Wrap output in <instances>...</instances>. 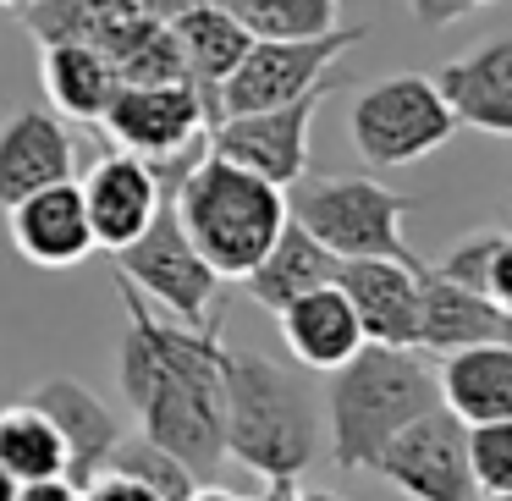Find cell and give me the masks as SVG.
Returning <instances> with one entry per match:
<instances>
[{
	"instance_id": "obj_6",
	"label": "cell",
	"mask_w": 512,
	"mask_h": 501,
	"mask_svg": "<svg viewBox=\"0 0 512 501\" xmlns=\"http://www.w3.org/2000/svg\"><path fill=\"white\" fill-rule=\"evenodd\" d=\"M457 133L452 105L441 100L435 78L424 72H397L369 89H358L353 111H347V138H353L358 160L375 171H397L413 160H430L446 149Z\"/></svg>"
},
{
	"instance_id": "obj_17",
	"label": "cell",
	"mask_w": 512,
	"mask_h": 501,
	"mask_svg": "<svg viewBox=\"0 0 512 501\" xmlns=\"http://www.w3.org/2000/svg\"><path fill=\"white\" fill-rule=\"evenodd\" d=\"M72 166H78V144L56 111L28 105L0 122V210H12L17 199L50 182H67Z\"/></svg>"
},
{
	"instance_id": "obj_37",
	"label": "cell",
	"mask_w": 512,
	"mask_h": 501,
	"mask_svg": "<svg viewBox=\"0 0 512 501\" xmlns=\"http://www.w3.org/2000/svg\"><path fill=\"white\" fill-rule=\"evenodd\" d=\"M303 501H342V496H331V490H303Z\"/></svg>"
},
{
	"instance_id": "obj_33",
	"label": "cell",
	"mask_w": 512,
	"mask_h": 501,
	"mask_svg": "<svg viewBox=\"0 0 512 501\" xmlns=\"http://www.w3.org/2000/svg\"><path fill=\"white\" fill-rule=\"evenodd\" d=\"M17 501H83V485H72L67 474L34 479V485H17Z\"/></svg>"
},
{
	"instance_id": "obj_7",
	"label": "cell",
	"mask_w": 512,
	"mask_h": 501,
	"mask_svg": "<svg viewBox=\"0 0 512 501\" xmlns=\"http://www.w3.org/2000/svg\"><path fill=\"white\" fill-rule=\"evenodd\" d=\"M116 259V276L133 292H144L160 314L182 325H215V292H221V276L204 265V254L188 243L177 210H171V193L160 199L155 221L133 237Z\"/></svg>"
},
{
	"instance_id": "obj_23",
	"label": "cell",
	"mask_w": 512,
	"mask_h": 501,
	"mask_svg": "<svg viewBox=\"0 0 512 501\" xmlns=\"http://www.w3.org/2000/svg\"><path fill=\"white\" fill-rule=\"evenodd\" d=\"M336 265H342V259H336L331 248H320V243H314V237L287 215V226H281L276 243L265 248V259H259V265L243 276V287H248V298H254L259 309L276 314V309H287L292 298H303V292L336 281Z\"/></svg>"
},
{
	"instance_id": "obj_9",
	"label": "cell",
	"mask_w": 512,
	"mask_h": 501,
	"mask_svg": "<svg viewBox=\"0 0 512 501\" xmlns=\"http://www.w3.org/2000/svg\"><path fill=\"white\" fill-rule=\"evenodd\" d=\"M353 45H364V28H342V23L325 28V34H309V39H248L243 61L221 83V116L270 111V105L298 100L325 72H336V61Z\"/></svg>"
},
{
	"instance_id": "obj_18",
	"label": "cell",
	"mask_w": 512,
	"mask_h": 501,
	"mask_svg": "<svg viewBox=\"0 0 512 501\" xmlns=\"http://www.w3.org/2000/svg\"><path fill=\"white\" fill-rule=\"evenodd\" d=\"M512 347V314L496 309L485 292L457 287L435 276L430 265L419 270V353H457V347Z\"/></svg>"
},
{
	"instance_id": "obj_38",
	"label": "cell",
	"mask_w": 512,
	"mask_h": 501,
	"mask_svg": "<svg viewBox=\"0 0 512 501\" xmlns=\"http://www.w3.org/2000/svg\"><path fill=\"white\" fill-rule=\"evenodd\" d=\"M501 232H512V210H507V221H501Z\"/></svg>"
},
{
	"instance_id": "obj_36",
	"label": "cell",
	"mask_w": 512,
	"mask_h": 501,
	"mask_svg": "<svg viewBox=\"0 0 512 501\" xmlns=\"http://www.w3.org/2000/svg\"><path fill=\"white\" fill-rule=\"evenodd\" d=\"M0 6H6V12H17V17H23L28 6H39V0H0Z\"/></svg>"
},
{
	"instance_id": "obj_4",
	"label": "cell",
	"mask_w": 512,
	"mask_h": 501,
	"mask_svg": "<svg viewBox=\"0 0 512 501\" xmlns=\"http://www.w3.org/2000/svg\"><path fill=\"white\" fill-rule=\"evenodd\" d=\"M171 210L215 276L243 281L287 226V188L204 149L171 188Z\"/></svg>"
},
{
	"instance_id": "obj_15",
	"label": "cell",
	"mask_w": 512,
	"mask_h": 501,
	"mask_svg": "<svg viewBox=\"0 0 512 501\" xmlns=\"http://www.w3.org/2000/svg\"><path fill=\"white\" fill-rule=\"evenodd\" d=\"M419 270L402 259H342L336 287L347 292L364 342L380 347H419Z\"/></svg>"
},
{
	"instance_id": "obj_30",
	"label": "cell",
	"mask_w": 512,
	"mask_h": 501,
	"mask_svg": "<svg viewBox=\"0 0 512 501\" xmlns=\"http://www.w3.org/2000/svg\"><path fill=\"white\" fill-rule=\"evenodd\" d=\"M479 292H485L496 309L512 314V232L496 237V248H490V259H485V281H479Z\"/></svg>"
},
{
	"instance_id": "obj_3",
	"label": "cell",
	"mask_w": 512,
	"mask_h": 501,
	"mask_svg": "<svg viewBox=\"0 0 512 501\" xmlns=\"http://www.w3.org/2000/svg\"><path fill=\"white\" fill-rule=\"evenodd\" d=\"M435 364L419 347L364 342L325 386V452L336 468H375L386 441L424 408H435Z\"/></svg>"
},
{
	"instance_id": "obj_27",
	"label": "cell",
	"mask_w": 512,
	"mask_h": 501,
	"mask_svg": "<svg viewBox=\"0 0 512 501\" xmlns=\"http://www.w3.org/2000/svg\"><path fill=\"white\" fill-rule=\"evenodd\" d=\"M111 474L138 479L144 490H155L160 501H188L193 490L204 485L182 457H171L166 446H155L149 435H122V446L111 452Z\"/></svg>"
},
{
	"instance_id": "obj_35",
	"label": "cell",
	"mask_w": 512,
	"mask_h": 501,
	"mask_svg": "<svg viewBox=\"0 0 512 501\" xmlns=\"http://www.w3.org/2000/svg\"><path fill=\"white\" fill-rule=\"evenodd\" d=\"M0 501H17V479L6 474V468H0Z\"/></svg>"
},
{
	"instance_id": "obj_19",
	"label": "cell",
	"mask_w": 512,
	"mask_h": 501,
	"mask_svg": "<svg viewBox=\"0 0 512 501\" xmlns=\"http://www.w3.org/2000/svg\"><path fill=\"white\" fill-rule=\"evenodd\" d=\"M276 325H281L287 353L298 358L303 369H314V375L342 369L347 358L364 347V325H358L353 303H347V292L336 287V281H325V287L292 298L287 309H276Z\"/></svg>"
},
{
	"instance_id": "obj_26",
	"label": "cell",
	"mask_w": 512,
	"mask_h": 501,
	"mask_svg": "<svg viewBox=\"0 0 512 501\" xmlns=\"http://www.w3.org/2000/svg\"><path fill=\"white\" fill-rule=\"evenodd\" d=\"M232 23H243L248 39H309L342 23V0H210Z\"/></svg>"
},
{
	"instance_id": "obj_13",
	"label": "cell",
	"mask_w": 512,
	"mask_h": 501,
	"mask_svg": "<svg viewBox=\"0 0 512 501\" xmlns=\"http://www.w3.org/2000/svg\"><path fill=\"white\" fill-rule=\"evenodd\" d=\"M23 402H34V408L61 430L72 485H89V479H100L105 468H111V452L122 446L127 424L100 391H89L83 380H72V375H50V380H39Z\"/></svg>"
},
{
	"instance_id": "obj_28",
	"label": "cell",
	"mask_w": 512,
	"mask_h": 501,
	"mask_svg": "<svg viewBox=\"0 0 512 501\" xmlns=\"http://www.w3.org/2000/svg\"><path fill=\"white\" fill-rule=\"evenodd\" d=\"M468 474H474V496H507L512 490V419L496 424H468Z\"/></svg>"
},
{
	"instance_id": "obj_14",
	"label": "cell",
	"mask_w": 512,
	"mask_h": 501,
	"mask_svg": "<svg viewBox=\"0 0 512 501\" xmlns=\"http://www.w3.org/2000/svg\"><path fill=\"white\" fill-rule=\"evenodd\" d=\"M6 237L12 248L39 270H72L94 254V232H89V210H83L78 182H50V188L28 193L6 210Z\"/></svg>"
},
{
	"instance_id": "obj_31",
	"label": "cell",
	"mask_w": 512,
	"mask_h": 501,
	"mask_svg": "<svg viewBox=\"0 0 512 501\" xmlns=\"http://www.w3.org/2000/svg\"><path fill=\"white\" fill-rule=\"evenodd\" d=\"M83 501H160V496H155V490H144L138 479L111 474V468H105L100 479H89V485H83Z\"/></svg>"
},
{
	"instance_id": "obj_5",
	"label": "cell",
	"mask_w": 512,
	"mask_h": 501,
	"mask_svg": "<svg viewBox=\"0 0 512 501\" xmlns=\"http://www.w3.org/2000/svg\"><path fill=\"white\" fill-rule=\"evenodd\" d=\"M287 215L336 259L424 265L402 232V221L413 215V199L375 177H298L287 193Z\"/></svg>"
},
{
	"instance_id": "obj_21",
	"label": "cell",
	"mask_w": 512,
	"mask_h": 501,
	"mask_svg": "<svg viewBox=\"0 0 512 501\" xmlns=\"http://www.w3.org/2000/svg\"><path fill=\"white\" fill-rule=\"evenodd\" d=\"M39 83H45V100L61 122H89L100 127L105 105L116 100L122 78H116L111 56L100 45H83V39H61V45H39Z\"/></svg>"
},
{
	"instance_id": "obj_24",
	"label": "cell",
	"mask_w": 512,
	"mask_h": 501,
	"mask_svg": "<svg viewBox=\"0 0 512 501\" xmlns=\"http://www.w3.org/2000/svg\"><path fill=\"white\" fill-rule=\"evenodd\" d=\"M188 0H39L23 12V28L39 45H61V39H83V45H105L116 28L138 23V17H177Z\"/></svg>"
},
{
	"instance_id": "obj_2",
	"label": "cell",
	"mask_w": 512,
	"mask_h": 501,
	"mask_svg": "<svg viewBox=\"0 0 512 501\" xmlns=\"http://www.w3.org/2000/svg\"><path fill=\"white\" fill-rule=\"evenodd\" d=\"M325 452L320 397L298 369L226 347V457L259 479H303Z\"/></svg>"
},
{
	"instance_id": "obj_40",
	"label": "cell",
	"mask_w": 512,
	"mask_h": 501,
	"mask_svg": "<svg viewBox=\"0 0 512 501\" xmlns=\"http://www.w3.org/2000/svg\"><path fill=\"white\" fill-rule=\"evenodd\" d=\"M474 6H490V0H474Z\"/></svg>"
},
{
	"instance_id": "obj_34",
	"label": "cell",
	"mask_w": 512,
	"mask_h": 501,
	"mask_svg": "<svg viewBox=\"0 0 512 501\" xmlns=\"http://www.w3.org/2000/svg\"><path fill=\"white\" fill-rule=\"evenodd\" d=\"M188 501H248V496H237V490H221V485H210V479H204V485L193 490Z\"/></svg>"
},
{
	"instance_id": "obj_11",
	"label": "cell",
	"mask_w": 512,
	"mask_h": 501,
	"mask_svg": "<svg viewBox=\"0 0 512 501\" xmlns=\"http://www.w3.org/2000/svg\"><path fill=\"white\" fill-rule=\"evenodd\" d=\"M100 127L111 133L116 149L160 166V160H177L182 149H199L210 133V116H204L193 83H138V89H116Z\"/></svg>"
},
{
	"instance_id": "obj_16",
	"label": "cell",
	"mask_w": 512,
	"mask_h": 501,
	"mask_svg": "<svg viewBox=\"0 0 512 501\" xmlns=\"http://www.w3.org/2000/svg\"><path fill=\"white\" fill-rule=\"evenodd\" d=\"M435 89L452 105L457 127L485 138H512V34L479 39L435 72Z\"/></svg>"
},
{
	"instance_id": "obj_10",
	"label": "cell",
	"mask_w": 512,
	"mask_h": 501,
	"mask_svg": "<svg viewBox=\"0 0 512 501\" xmlns=\"http://www.w3.org/2000/svg\"><path fill=\"white\" fill-rule=\"evenodd\" d=\"M369 474H380L408 501H479L474 474H468V424L441 402L402 424Z\"/></svg>"
},
{
	"instance_id": "obj_32",
	"label": "cell",
	"mask_w": 512,
	"mask_h": 501,
	"mask_svg": "<svg viewBox=\"0 0 512 501\" xmlns=\"http://www.w3.org/2000/svg\"><path fill=\"white\" fill-rule=\"evenodd\" d=\"M408 12H413V23L419 28H452L457 17H468L474 12V0H408Z\"/></svg>"
},
{
	"instance_id": "obj_39",
	"label": "cell",
	"mask_w": 512,
	"mask_h": 501,
	"mask_svg": "<svg viewBox=\"0 0 512 501\" xmlns=\"http://www.w3.org/2000/svg\"><path fill=\"white\" fill-rule=\"evenodd\" d=\"M490 501H512V490H507V496H490Z\"/></svg>"
},
{
	"instance_id": "obj_22",
	"label": "cell",
	"mask_w": 512,
	"mask_h": 501,
	"mask_svg": "<svg viewBox=\"0 0 512 501\" xmlns=\"http://www.w3.org/2000/svg\"><path fill=\"white\" fill-rule=\"evenodd\" d=\"M441 408L457 413L463 424H496L512 419V347H457L441 353L435 369Z\"/></svg>"
},
{
	"instance_id": "obj_29",
	"label": "cell",
	"mask_w": 512,
	"mask_h": 501,
	"mask_svg": "<svg viewBox=\"0 0 512 501\" xmlns=\"http://www.w3.org/2000/svg\"><path fill=\"white\" fill-rule=\"evenodd\" d=\"M496 237H501V226H485V232L463 237L457 248H446V259H441V265H430V270H435V276H446V281H457V287H474L479 292V281H485V259H490V248H496Z\"/></svg>"
},
{
	"instance_id": "obj_20",
	"label": "cell",
	"mask_w": 512,
	"mask_h": 501,
	"mask_svg": "<svg viewBox=\"0 0 512 501\" xmlns=\"http://www.w3.org/2000/svg\"><path fill=\"white\" fill-rule=\"evenodd\" d=\"M171 34H177V45H182V67H188L193 94H199L204 116H210V127H215L221 122V83L232 78V67L248 50L243 23H232V17H226L221 6H210V0H188V6L171 17Z\"/></svg>"
},
{
	"instance_id": "obj_1",
	"label": "cell",
	"mask_w": 512,
	"mask_h": 501,
	"mask_svg": "<svg viewBox=\"0 0 512 501\" xmlns=\"http://www.w3.org/2000/svg\"><path fill=\"white\" fill-rule=\"evenodd\" d=\"M122 292V353L116 380L138 419V435L166 446L199 479H215L226 463V342L215 325H182L160 314L144 292L116 276Z\"/></svg>"
},
{
	"instance_id": "obj_12",
	"label": "cell",
	"mask_w": 512,
	"mask_h": 501,
	"mask_svg": "<svg viewBox=\"0 0 512 501\" xmlns=\"http://www.w3.org/2000/svg\"><path fill=\"white\" fill-rule=\"evenodd\" d=\"M78 193H83V210H89L94 248L122 254V248L155 221L160 199H166V182H160V171L149 166V160L127 155V149H105V155H94V166L83 171Z\"/></svg>"
},
{
	"instance_id": "obj_25",
	"label": "cell",
	"mask_w": 512,
	"mask_h": 501,
	"mask_svg": "<svg viewBox=\"0 0 512 501\" xmlns=\"http://www.w3.org/2000/svg\"><path fill=\"white\" fill-rule=\"evenodd\" d=\"M0 468H6L17 485L67 474V441H61V430L34 408V402L0 408Z\"/></svg>"
},
{
	"instance_id": "obj_8",
	"label": "cell",
	"mask_w": 512,
	"mask_h": 501,
	"mask_svg": "<svg viewBox=\"0 0 512 501\" xmlns=\"http://www.w3.org/2000/svg\"><path fill=\"white\" fill-rule=\"evenodd\" d=\"M342 94V78L325 72L314 89H303L298 100L287 105H270V111H237V116H221V122L204 133V149L232 166L254 171V177L276 182V188H292L298 177H309V127L320 116V105Z\"/></svg>"
}]
</instances>
